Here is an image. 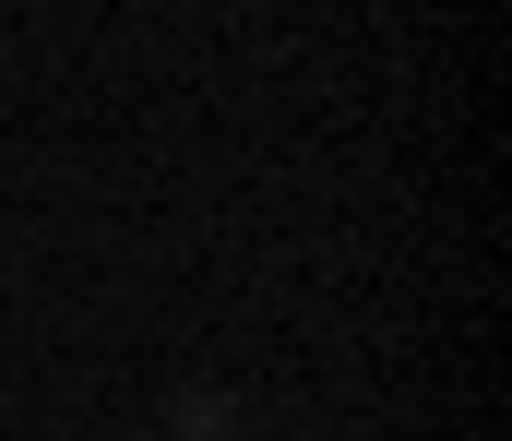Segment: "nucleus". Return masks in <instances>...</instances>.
<instances>
[{"label": "nucleus", "mask_w": 512, "mask_h": 441, "mask_svg": "<svg viewBox=\"0 0 512 441\" xmlns=\"http://www.w3.org/2000/svg\"><path fill=\"white\" fill-rule=\"evenodd\" d=\"M179 430H191V441H227V394H215V382H191V394H179Z\"/></svg>", "instance_id": "nucleus-1"}]
</instances>
